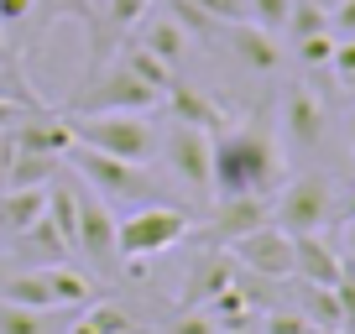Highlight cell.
<instances>
[{"label":"cell","mask_w":355,"mask_h":334,"mask_svg":"<svg viewBox=\"0 0 355 334\" xmlns=\"http://www.w3.org/2000/svg\"><path fill=\"white\" fill-rule=\"evenodd\" d=\"M173 334H220V329H214V319H209L204 308H178Z\"/></svg>","instance_id":"31"},{"label":"cell","mask_w":355,"mask_h":334,"mask_svg":"<svg viewBox=\"0 0 355 334\" xmlns=\"http://www.w3.org/2000/svg\"><path fill=\"white\" fill-rule=\"evenodd\" d=\"M193 11H204L209 21L230 26V21H245V0H189Z\"/></svg>","instance_id":"30"},{"label":"cell","mask_w":355,"mask_h":334,"mask_svg":"<svg viewBox=\"0 0 355 334\" xmlns=\"http://www.w3.org/2000/svg\"><path fill=\"white\" fill-rule=\"evenodd\" d=\"M329 32L334 37H355V0H334L329 6Z\"/></svg>","instance_id":"33"},{"label":"cell","mask_w":355,"mask_h":334,"mask_svg":"<svg viewBox=\"0 0 355 334\" xmlns=\"http://www.w3.org/2000/svg\"><path fill=\"white\" fill-rule=\"evenodd\" d=\"M6 167H11V131H0V193H6Z\"/></svg>","instance_id":"37"},{"label":"cell","mask_w":355,"mask_h":334,"mask_svg":"<svg viewBox=\"0 0 355 334\" xmlns=\"http://www.w3.org/2000/svg\"><path fill=\"white\" fill-rule=\"evenodd\" d=\"M350 141H355V115H350Z\"/></svg>","instance_id":"44"},{"label":"cell","mask_w":355,"mask_h":334,"mask_svg":"<svg viewBox=\"0 0 355 334\" xmlns=\"http://www.w3.org/2000/svg\"><path fill=\"white\" fill-rule=\"evenodd\" d=\"M288 16H293V0H245V21H256L261 32H288Z\"/></svg>","instance_id":"27"},{"label":"cell","mask_w":355,"mask_h":334,"mask_svg":"<svg viewBox=\"0 0 355 334\" xmlns=\"http://www.w3.org/2000/svg\"><path fill=\"white\" fill-rule=\"evenodd\" d=\"M89 6H94V0H32V11H37V26H32V32L42 37L47 26H53V21H63V16L84 21V16H89Z\"/></svg>","instance_id":"28"},{"label":"cell","mask_w":355,"mask_h":334,"mask_svg":"<svg viewBox=\"0 0 355 334\" xmlns=\"http://www.w3.org/2000/svg\"><path fill=\"white\" fill-rule=\"evenodd\" d=\"M235 282V261L220 256V251H209V256L199 261V267L189 272V282H183V298H178V308H204V303L214 298V292H225Z\"/></svg>","instance_id":"17"},{"label":"cell","mask_w":355,"mask_h":334,"mask_svg":"<svg viewBox=\"0 0 355 334\" xmlns=\"http://www.w3.org/2000/svg\"><path fill=\"white\" fill-rule=\"evenodd\" d=\"M282 131H288V141L298 152H313L324 141V105L309 84H293L288 89V100H282Z\"/></svg>","instance_id":"13"},{"label":"cell","mask_w":355,"mask_h":334,"mask_svg":"<svg viewBox=\"0 0 355 334\" xmlns=\"http://www.w3.org/2000/svg\"><path fill=\"white\" fill-rule=\"evenodd\" d=\"M345 256L355 261V220H345Z\"/></svg>","instance_id":"39"},{"label":"cell","mask_w":355,"mask_h":334,"mask_svg":"<svg viewBox=\"0 0 355 334\" xmlns=\"http://www.w3.org/2000/svg\"><path fill=\"white\" fill-rule=\"evenodd\" d=\"M272 220V193H245V199H225L220 209H214L209 220V240L214 245H230L241 240L245 230H256V225Z\"/></svg>","instance_id":"14"},{"label":"cell","mask_w":355,"mask_h":334,"mask_svg":"<svg viewBox=\"0 0 355 334\" xmlns=\"http://www.w3.org/2000/svg\"><path fill=\"white\" fill-rule=\"evenodd\" d=\"M121 68H125V73H136L141 84H152L157 94H167V89H173V78H178L167 63H157V58L146 53V47H136V42H125V47H121Z\"/></svg>","instance_id":"23"},{"label":"cell","mask_w":355,"mask_h":334,"mask_svg":"<svg viewBox=\"0 0 355 334\" xmlns=\"http://www.w3.org/2000/svg\"><path fill=\"white\" fill-rule=\"evenodd\" d=\"M204 313L214 319V329H251V319H256V303L245 298L241 288H225V292H214L209 303H204Z\"/></svg>","instance_id":"22"},{"label":"cell","mask_w":355,"mask_h":334,"mask_svg":"<svg viewBox=\"0 0 355 334\" xmlns=\"http://www.w3.org/2000/svg\"><path fill=\"white\" fill-rule=\"evenodd\" d=\"M189 235H193V220L183 209H173V204H141L125 220H115V256L146 261V256H162V251L183 245Z\"/></svg>","instance_id":"3"},{"label":"cell","mask_w":355,"mask_h":334,"mask_svg":"<svg viewBox=\"0 0 355 334\" xmlns=\"http://www.w3.org/2000/svg\"><path fill=\"white\" fill-rule=\"evenodd\" d=\"M225 251H230V261L241 272H251V277H266V282L293 277V235L277 230L272 220L256 225V230H245L241 240H230Z\"/></svg>","instance_id":"7"},{"label":"cell","mask_w":355,"mask_h":334,"mask_svg":"<svg viewBox=\"0 0 355 334\" xmlns=\"http://www.w3.org/2000/svg\"><path fill=\"white\" fill-rule=\"evenodd\" d=\"M32 0H0V26H26Z\"/></svg>","instance_id":"36"},{"label":"cell","mask_w":355,"mask_h":334,"mask_svg":"<svg viewBox=\"0 0 355 334\" xmlns=\"http://www.w3.org/2000/svg\"><path fill=\"white\" fill-rule=\"evenodd\" d=\"M220 42H225V53H230L235 63H245L251 73H272V68L282 63L277 37L261 32L256 21H230V26H220Z\"/></svg>","instance_id":"12"},{"label":"cell","mask_w":355,"mask_h":334,"mask_svg":"<svg viewBox=\"0 0 355 334\" xmlns=\"http://www.w3.org/2000/svg\"><path fill=\"white\" fill-rule=\"evenodd\" d=\"M220 334H251V329H220Z\"/></svg>","instance_id":"42"},{"label":"cell","mask_w":355,"mask_h":334,"mask_svg":"<svg viewBox=\"0 0 355 334\" xmlns=\"http://www.w3.org/2000/svg\"><path fill=\"white\" fill-rule=\"evenodd\" d=\"M298 63L303 68H329V58H334V32L324 26V32H309V37H298Z\"/></svg>","instance_id":"29"},{"label":"cell","mask_w":355,"mask_h":334,"mask_svg":"<svg viewBox=\"0 0 355 334\" xmlns=\"http://www.w3.org/2000/svg\"><path fill=\"white\" fill-rule=\"evenodd\" d=\"M63 173V157H42V152H21L11 141V167H6V188H47Z\"/></svg>","instance_id":"19"},{"label":"cell","mask_w":355,"mask_h":334,"mask_svg":"<svg viewBox=\"0 0 355 334\" xmlns=\"http://www.w3.org/2000/svg\"><path fill=\"white\" fill-rule=\"evenodd\" d=\"M0 334H53V319L42 308H21V303L0 298Z\"/></svg>","instance_id":"25"},{"label":"cell","mask_w":355,"mask_h":334,"mask_svg":"<svg viewBox=\"0 0 355 334\" xmlns=\"http://www.w3.org/2000/svg\"><path fill=\"white\" fill-rule=\"evenodd\" d=\"M329 68L345 78V84H355V37H345V42H334V58H329Z\"/></svg>","instance_id":"35"},{"label":"cell","mask_w":355,"mask_h":334,"mask_svg":"<svg viewBox=\"0 0 355 334\" xmlns=\"http://www.w3.org/2000/svg\"><path fill=\"white\" fill-rule=\"evenodd\" d=\"M334 298H340V313H345V329H355V272L345 267V277L334 282Z\"/></svg>","instance_id":"34"},{"label":"cell","mask_w":355,"mask_h":334,"mask_svg":"<svg viewBox=\"0 0 355 334\" xmlns=\"http://www.w3.org/2000/svg\"><path fill=\"white\" fill-rule=\"evenodd\" d=\"M162 100H167V110H173V121H183V125H199V131H209V136L230 125V110H225L220 100H209L204 89L183 84V78H173V89H167Z\"/></svg>","instance_id":"15"},{"label":"cell","mask_w":355,"mask_h":334,"mask_svg":"<svg viewBox=\"0 0 355 334\" xmlns=\"http://www.w3.org/2000/svg\"><path fill=\"white\" fill-rule=\"evenodd\" d=\"M313 6H324V11H329V6H334V0H313Z\"/></svg>","instance_id":"43"},{"label":"cell","mask_w":355,"mask_h":334,"mask_svg":"<svg viewBox=\"0 0 355 334\" xmlns=\"http://www.w3.org/2000/svg\"><path fill=\"white\" fill-rule=\"evenodd\" d=\"M47 209V188H6L0 193V235L11 240V235L32 230Z\"/></svg>","instance_id":"18"},{"label":"cell","mask_w":355,"mask_h":334,"mask_svg":"<svg viewBox=\"0 0 355 334\" xmlns=\"http://www.w3.org/2000/svg\"><path fill=\"white\" fill-rule=\"evenodd\" d=\"M282 178V146L266 125V115L245 125H225L214 136V178L209 193L214 199H245V193H266L272 183Z\"/></svg>","instance_id":"1"},{"label":"cell","mask_w":355,"mask_h":334,"mask_svg":"<svg viewBox=\"0 0 355 334\" xmlns=\"http://www.w3.org/2000/svg\"><path fill=\"white\" fill-rule=\"evenodd\" d=\"M266 334H313L309 329V319H303V313L298 308H272V319H266Z\"/></svg>","instance_id":"32"},{"label":"cell","mask_w":355,"mask_h":334,"mask_svg":"<svg viewBox=\"0 0 355 334\" xmlns=\"http://www.w3.org/2000/svg\"><path fill=\"white\" fill-rule=\"evenodd\" d=\"M0 298H6V303H21V308H42V313L58 308V298H53V288H47V272L42 267L0 277Z\"/></svg>","instance_id":"20"},{"label":"cell","mask_w":355,"mask_h":334,"mask_svg":"<svg viewBox=\"0 0 355 334\" xmlns=\"http://www.w3.org/2000/svg\"><path fill=\"white\" fill-rule=\"evenodd\" d=\"M340 214H345V220H355V188H350V199H345V209H340Z\"/></svg>","instance_id":"41"},{"label":"cell","mask_w":355,"mask_h":334,"mask_svg":"<svg viewBox=\"0 0 355 334\" xmlns=\"http://www.w3.org/2000/svg\"><path fill=\"white\" fill-rule=\"evenodd\" d=\"M162 105V94L152 84H141L136 73H125L121 63H110V73H94L89 78V94L78 100V110H125V115H146Z\"/></svg>","instance_id":"8"},{"label":"cell","mask_w":355,"mask_h":334,"mask_svg":"<svg viewBox=\"0 0 355 334\" xmlns=\"http://www.w3.org/2000/svg\"><path fill=\"white\" fill-rule=\"evenodd\" d=\"M293 277H303L309 288H334L345 277V256L324 240V230L293 235Z\"/></svg>","instance_id":"11"},{"label":"cell","mask_w":355,"mask_h":334,"mask_svg":"<svg viewBox=\"0 0 355 334\" xmlns=\"http://www.w3.org/2000/svg\"><path fill=\"white\" fill-rule=\"evenodd\" d=\"M84 324H89L94 334H141V329H136V319H131L125 308H115V303H89Z\"/></svg>","instance_id":"26"},{"label":"cell","mask_w":355,"mask_h":334,"mask_svg":"<svg viewBox=\"0 0 355 334\" xmlns=\"http://www.w3.org/2000/svg\"><path fill=\"white\" fill-rule=\"evenodd\" d=\"M73 199H78V251H84L89 261L100 272H110L115 261V209L110 199H100V193L89 188V183L73 178Z\"/></svg>","instance_id":"9"},{"label":"cell","mask_w":355,"mask_h":334,"mask_svg":"<svg viewBox=\"0 0 355 334\" xmlns=\"http://www.w3.org/2000/svg\"><path fill=\"white\" fill-rule=\"evenodd\" d=\"M68 167H73V178L78 183H89V188L100 193V199H146V188H152V178L141 173V162H121V157H110V152H94V146H68V157H63Z\"/></svg>","instance_id":"4"},{"label":"cell","mask_w":355,"mask_h":334,"mask_svg":"<svg viewBox=\"0 0 355 334\" xmlns=\"http://www.w3.org/2000/svg\"><path fill=\"white\" fill-rule=\"evenodd\" d=\"M68 125H73V141L78 146L110 152V157H121V162H146V157L157 152V141H162L146 115H125V110H94V115L73 110V115H68Z\"/></svg>","instance_id":"2"},{"label":"cell","mask_w":355,"mask_h":334,"mask_svg":"<svg viewBox=\"0 0 355 334\" xmlns=\"http://www.w3.org/2000/svg\"><path fill=\"white\" fill-rule=\"evenodd\" d=\"M11 141L21 146V152H42V157H68V146H73V125H68V115H53V110H37L26 115L21 125L11 131Z\"/></svg>","instance_id":"16"},{"label":"cell","mask_w":355,"mask_h":334,"mask_svg":"<svg viewBox=\"0 0 355 334\" xmlns=\"http://www.w3.org/2000/svg\"><path fill=\"white\" fill-rule=\"evenodd\" d=\"M298 313L309 319L313 334H350V329H345V313H340V298H334V288H309V282H303Z\"/></svg>","instance_id":"21"},{"label":"cell","mask_w":355,"mask_h":334,"mask_svg":"<svg viewBox=\"0 0 355 334\" xmlns=\"http://www.w3.org/2000/svg\"><path fill=\"white\" fill-rule=\"evenodd\" d=\"M63 334H94V329H89V324H84V319H73V324H68V329H63Z\"/></svg>","instance_id":"40"},{"label":"cell","mask_w":355,"mask_h":334,"mask_svg":"<svg viewBox=\"0 0 355 334\" xmlns=\"http://www.w3.org/2000/svg\"><path fill=\"white\" fill-rule=\"evenodd\" d=\"M334 214V183L324 173H303L282 193H272V225L288 235H313Z\"/></svg>","instance_id":"5"},{"label":"cell","mask_w":355,"mask_h":334,"mask_svg":"<svg viewBox=\"0 0 355 334\" xmlns=\"http://www.w3.org/2000/svg\"><path fill=\"white\" fill-rule=\"evenodd\" d=\"M157 152L167 157V167L178 173L183 188H193L199 199H209V178H214V136L209 131L173 121V125H167V136L157 141Z\"/></svg>","instance_id":"6"},{"label":"cell","mask_w":355,"mask_h":334,"mask_svg":"<svg viewBox=\"0 0 355 334\" xmlns=\"http://www.w3.org/2000/svg\"><path fill=\"white\" fill-rule=\"evenodd\" d=\"M0 68H16V47H11V37H6V26H0Z\"/></svg>","instance_id":"38"},{"label":"cell","mask_w":355,"mask_h":334,"mask_svg":"<svg viewBox=\"0 0 355 334\" xmlns=\"http://www.w3.org/2000/svg\"><path fill=\"white\" fill-rule=\"evenodd\" d=\"M42 272H47V288H53L58 308H78V303H89V298H94L89 277H84V272H73L68 261H53V267H42Z\"/></svg>","instance_id":"24"},{"label":"cell","mask_w":355,"mask_h":334,"mask_svg":"<svg viewBox=\"0 0 355 334\" xmlns=\"http://www.w3.org/2000/svg\"><path fill=\"white\" fill-rule=\"evenodd\" d=\"M131 42L146 47V53H152L157 63H167L173 73L189 63V53H193V37L173 21V11H146L141 21H136V37H131Z\"/></svg>","instance_id":"10"}]
</instances>
